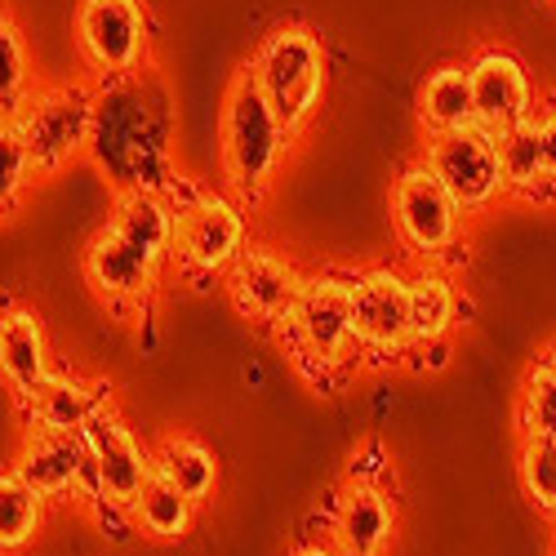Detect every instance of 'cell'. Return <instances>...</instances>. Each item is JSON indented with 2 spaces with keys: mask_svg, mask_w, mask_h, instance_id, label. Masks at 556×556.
Instances as JSON below:
<instances>
[{
  "mask_svg": "<svg viewBox=\"0 0 556 556\" xmlns=\"http://www.w3.org/2000/svg\"><path fill=\"white\" fill-rule=\"evenodd\" d=\"M169 231L174 210L165 192L125 188L116 192L108 223L89 237L80 258L85 286L116 320L138 326V320L152 316V303L169 271Z\"/></svg>",
  "mask_w": 556,
  "mask_h": 556,
  "instance_id": "6da1fadb",
  "label": "cell"
},
{
  "mask_svg": "<svg viewBox=\"0 0 556 556\" xmlns=\"http://www.w3.org/2000/svg\"><path fill=\"white\" fill-rule=\"evenodd\" d=\"M286 356L316 388H339L352 369L365 365L352 334V276L348 271H312L299 303L276 326Z\"/></svg>",
  "mask_w": 556,
  "mask_h": 556,
  "instance_id": "7a4b0ae2",
  "label": "cell"
},
{
  "mask_svg": "<svg viewBox=\"0 0 556 556\" xmlns=\"http://www.w3.org/2000/svg\"><path fill=\"white\" fill-rule=\"evenodd\" d=\"M169 210H174V231H169V267L188 281L192 290H210L223 281L237 254L250 245V218L245 205L227 192L197 188L188 178H169Z\"/></svg>",
  "mask_w": 556,
  "mask_h": 556,
  "instance_id": "3957f363",
  "label": "cell"
},
{
  "mask_svg": "<svg viewBox=\"0 0 556 556\" xmlns=\"http://www.w3.org/2000/svg\"><path fill=\"white\" fill-rule=\"evenodd\" d=\"M290 143L294 138L281 129L258 80L241 63L231 72V85L223 94V121H218V156H223V178L231 197L241 205H258L276 182V174H281Z\"/></svg>",
  "mask_w": 556,
  "mask_h": 556,
  "instance_id": "277c9868",
  "label": "cell"
},
{
  "mask_svg": "<svg viewBox=\"0 0 556 556\" xmlns=\"http://www.w3.org/2000/svg\"><path fill=\"white\" fill-rule=\"evenodd\" d=\"M245 67L258 80L263 99L276 112V121H281V129L290 138H299L316 121L320 103H326V89H330L326 36L307 23H276L258 36Z\"/></svg>",
  "mask_w": 556,
  "mask_h": 556,
  "instance_id": "5b68a950",
  "label": "cell"
},
{
  "mask_svg": "<svg viewBox=\"0 0 556 556\" xmlns=\"http://www.w3.org/2000/svg\"><path fill=\"white\" fill-rule=\"evenodd\" d=\"M143 72L99 85V112H94V138L89 152L99 156V165L116 178V192L125 188H169V165H165V125L156 112H148V94L138 99Z\"/></svg>",
  "mask_w": 556,
  "mask_h": 556,
  "instance_id": "8992f818",
  "label": "cell"
},
{
  "mask_svg": "<svg viewBox=\"0 0 556 556\" xmlns=\"http://www.w3.org/2000/svg\"><path fill=\"white\" fill-rule=\"evenodd\" d=\"M94 112H99V80H89V76L31 89L27 103L10 121L23 138L36 178H54L59 169H67L72 161L89 152Z\"/></svg>",
  "mask_w": 556,
  "mask_h": 556,
  "instance_id": "52a82bcc",
  "label": "cell"
},
{
  "mask_svg": "<svg viewBox=\"0 0 556 556\" xmlns=\"http://www.w3.org/2000/svg\"><path fill=\"white\" fill-rule=\"evenodd\" d=\"M76 54L89 80H125L156 67L148 0H80L72 18Z\"/></svg>",
  "mask_w": 556,
  "mask_h": 556,
  "instance_id": "ba28073f",
  "label": "cell"
},
{
  "mask_svg": "<svg viewBox=\"0 0 556 556\" xmlns=\"http://www.w3.org/2000/svg\"><path fill=\"white\" fill-rule=\"evenodd\" d=\"M85 441V498L108 507L116 517H129V507L152 472V450H143L116 405H103L94 419L80 428Z\"/></svg>",
  "mask_w": 556,
  "mask_h": 556,
  "instance_id": "9c48e42d",
  "label": "cell"
},
{
  "mask_svg": "<svg viewBox=\"0 0 556 556\" xmlns=\"http://www.w3.org/2000/svg\"><path fill=\"white\" fill-rule=\"evenodd\" d=\"M463 214L458 201L441 188V178L424 165L414 161L396 174L392 182V227L401 245L424 258V263H441L450 250H458L463 241Z\"/></svg>",
  "mask_w": 556,
  "mask_h": 556,
  "instance_id": "30bf717a",
  "label": "cell"
},
{
  "mask_svg": "<svg viewBox=\"0 0 556 556\" xmlns=\"http://www.w3.org/2000/svg\"><path fill=\"white\" fill-rule=\"evenodd\" d=\"M352 334L375 365H401L409 356V286L401 267H365L352 276Z\"/></svg>",
  "mask_w": 556,
  "mask_h": 556,
  "instance_id": "8fae6325",
  "label": "cell"
},
{
  "mask_svg": "<svg viewBox=\"0 0 556 556\" xmlns=\"http://www.w3.org/2000/svg\"><path fill=\"white\" fill-rule=\"evenodd\" d=\"M424 165L441 178V188L458 201L463 214H481L503 197V174L494 134L481 125H463L450 134H428Z\"/></svg>",
  "mask_w": 556,
  "mask_h": 556,
  "instance_id": "7c38bea8",
  "label": "cell"
},
{
  "mask_svg": "<svg viewBox=\"0 0 556 556\" xmlns=\"http://www.w3.org/2000/svg\"><path fill=\"white\" fill-rule=\"evenodd\" d=\"M303 281L307 276L286 254H276L267 245H245L237 254V263L227 267L223 290L245 320H254V326H263V330H276L290 316V307L299 303Z\"/></svg>",
  "mask_w": 556,
  "mask_h": 556,
  "instance_id": "4fadbf2b",
  "label": "cell"
},
{
  "mask_svg": "<svg viewBox=\"0 0 556 556\" xmlns=\"http://www.w3.org/2000/svg\"><path fill=\"white\" fill-rule=\"evenodd\" d=\"M468 80H472V121L490 134H503L521 121H530L539 89L530 80V67L517 50L507 45H485L477 59H468Z\"/></svg>",
  "mask_w": 556,
  "mask_h": 556,
  "instance_id": "5bb4252c",
  "label": "cell"
},
{
  "mask_svg": "<svg viewBox=\"0 0 556 556\" xmlns=\"http://www.w3.org/2000/svg\"><path fill=\"white\" fill-rule=\"evenodd\" d=\"M14 472L45 498L85 494V441L80 432H54V428H27L23 445L14 454Z\"/></svg>",
  "mask_w": 556,
  "mask_h": 556,
  "instance_id": "9a60e30c",
  "label": "cell"
},
{
  "mask_svg": "<svg viewBox=\"0 0 556 556\" xmlns=\"http://www.w3.org/2000/svg\"><path fill=\"white\" fill-rule=\"evenodd\" d=\"M396 534V507L375 477H352L334 507L339 556H383Z\"/></svg>",
  "mask_w": 556,
  "mask_h": 556,
  "instance_id": "2e32d148",
  "label": "cell"
},
{
  "mask_svg": "<svg viewBox=\"0 0 556 556\" xmlns=\"http://www.w3.org/2000/svg\"><path fill=\"white\" fill-rule=\"evenodd\" d=\"M50 375H54V361H50V339H45L40 316L27 307H5L0 312V383L10 388L18 405H27Z\"/></svg>",
  "mask_w": 556,
  "mask_h": 556,
  "instance_id": "e0dca14e",
  "label": "cell"
},
{
  "mask_svg": "<svg viewBox=\"0 0 556 556\" xmlns=\"http://www.w3.org/2000/svg\"><path fill=\"white\" fill-rule=\"evenodd\" d=\"M103 405H112V383L80 379V375H67V369H54V375L40 383V392L23 409H27V428L80 432Z\"/></svg>",
  "mask_w": 556,
  "mask_h": 556,
  "instance_id": "ac0fdd59",
  "label": "cell"
},
{
  "mask_svg": "<svg viewBox=\"0 0 556 556\" xmlns=\"http://www.w3.org/2000/svg\"><path fill=\"white\" fill-rule=\"evenodd\" d=\"M409 286V352L445 343L458 326V286L441 263H424L419 271L405 276Z\"/></svg>",
  "mask_w": 556,
  "mask_h": 556,
  "instance_id": "d6986e66",
  "label": "cell"
},
{
  "mask_svg": "<svg viewBox=\"0 0 556 556\" xmlns=\"http://www.w3.org/2000/svg\"><path fill=\"white\" fill-rule=\"evenodd\" d=\"M414 116H419L424 134H450L463 125H477L468 63H441L437 72H428L419 85V99H414Z\"/></svg>",
  "mask_w": 556,
  "mask_h": 556,
  "instance_id": "ffe728a7",
  "label": "cell"
},
{
  "mask_svg": "<svg viewBox=\"0 0 556 556\" xmlns=\"http://www.w3.org/2000/svg\"><path fill=\"white\" fill-rule=\"evenodd\" d=\"M494 152H498V174H503V197H521V201H547L556 197L547 165H543V148L530 121L494 134Z\"/></svg>",
  "mask_w": 556,
  "mask_h": 556,
  "instance_id": "44dd1931",
  "label": "cell"
},
{
  "mask_svg": "<svg viewBox=\"0 0 556 556\" xmlns=\"http://www.w3.org/2000/svg\"><path fill=\"white\" fill-rule=\"evenodd\" d=\"M192 517H197V503L182 494L156 463H152V472L143 481V490H138L134 507H129V521L143 530L148 539H161V543H174L192 530Z\"/></svg>",
  "mask_w": 556,
  "mask_h": 556,
  "instance_id": "7402d4cb",
  "label": "cell"
},
{
  "mask_svg": "<svg viewBox=\"0 0 556 556\" xmlns=\"http://www.w3.org/2000/svg\"><path fill=\"white\" fill-rule=\"evenodd\" d=\"M152 463L156 468L188 494L197 507L218 490V458H214V450L210 445H201L197 437H188V432H169L165 441H161V450L152 454Z\"/></svg>",
  "mask_w": 556,
  "mask_h": 556,
  "instance_id": "603a6c76",
  "label": "cell"
},
{
  "mask_svg": "<svg viewBox=\"0 0 556 556\" xmlns=\"http://www.w3.org/2000/svg\"><path fill=\"white\" fill-rule=\"evenodd\" d=\"M40 85L36 76V59L27 50V36H23V23L14 18V10L0 0V116H14L27 94Z\"/></svg>",
  "mask_w": 556,
  "mask_h": 556,
  "instance_id": "cb8c5ba5",
  "label": "cell"
},
{
  "mask_svg": "<svg viewBox=\"0 0 556 556\" xmlns=\"http://www.w3.org/2000/svg\"><path fill=\"white\" fill-rule=\"evenodd\" d=\"M45 526V498L10 468L0 472V556L23 552Z\"/></svg>",
  "mask_w": 556,
  "mask_h": 556,
  "instance_id": "d4e9b609",
  "label": "cell"
},
{
  "mask_svg": "<svg viewBox=\"0 0 556 556\" xmlns=\"http://www.w3.org/2000/svg\"><path fill=\"white\" fill-rule=\"evenodd\" d=\"M517 424H521V437L556 445V343H547L530 365L526 388H521Z\"/></svg>",
  "mask_w": 556,
  "mask_h": 556,
  "instance_id": "484cf974",
  "label": "cell"
},
{
  "mask_svg": "<svg viewBox=\"0 0 556 556\" xmlns=\"http://www.w3.org/2000/svg\"><path fill=\"white\" fill-rule=\"evenodd\" d=\"M36 182L31 174V161H27V148L14 129V121L0 116V223L14 218V210L23 205L27 188Z\"/></svg>",
  "mask_w": 556,
  "mask_h": 556,
  "instance_id": "4316f807",
  "label": "cell"
},
{
  "mask_svg": "<svg viewBox=\"0 0 556 556\" xmlns=\"http://www.w3.org/2000/svg\"><path fill=\"white\" fill-rule=\"evenodd\" d=\"M517 468H521V485H526L530 503L556 521V445L521 437V463Z\"/></svg>",
  "mask_w": 556,
  "mask_h": 556,
  "instance_id": "83f0119b",
  "label": "cell"
},
{
  "mask_svg": "<svg viewBox=\"0 0 556 556\" xmlns=\"http://www.w3.org/2000/svg\"><path fill=\"white\" fill-rule=\"evenodd\" d=\"M530 125H534V134H539L543 165H547V178H552V188H556V99H543V103H534V112H530Z\"/></svg>",
  "mask_w": 556,
  "mask_h": 556,
  "instance_id": "f1b7e54d",
  "label": "cell"
},
{
  "mask_svg": "<svg viewBox=\"0 0 556 556\" xmlns=\"http://www.w3.org/2000/svg\"><path fill=\"white\" fill-rule=\"evenodd\" d=\"M294 556H339V552H330V547H320V543H303Z\"/></svg>",
  "mask_w": 556,
  "mask_h": 556,
  "instance_id": "f546056e",
  "label": "cell"
},
{
  "mask_svg": "<svg viewBox=\"0 0 556 556\" xmlns=\"http://www.w3.org/2000/svg\"><path fill=\"white\" fill-rule=\"evenodd\" d=\"M552 5H556V0H552Z\"/></svg>",
  "mask_w": 556,
  "mask_h": 556,
  "instance_id": "4dcf8cb0",
  "label": "cell"
}]
</instances>
